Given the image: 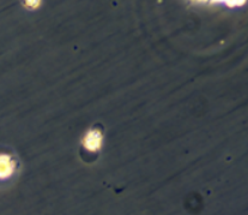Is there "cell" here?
Listing matches in <instances>:
<instances>
[{
	"instance_id": "1",
	"label": "cell",
	"mask_w": 248,
	"mask_h": 215,
	"mask_svg": "<svg viewBox=\"0 0 248 215\" xmlns=\"http://www.w3.org/2000/svg\"><path fill=\"white\" fill-rule=\"evenodd\" d=\"M82 144L89 151L100 150L103 144V136L101 130H98V129H90V130H88L84 137L82 138Z\"/></svg>"
},
{
	"instance_id": "2",
	"label": "cell",
	"mask_w": 248,
	"mask_h": 215,
	"mask_svg": "<svg viewBox=\"0 0 248 215\" xmlns=\"http://www.w3.org/2000/svg\"><path fill=\"white\" fill-rule=\"evenodd\" d=\"M16 169V164L9 154H0V179H6L12 176Z\"/></svg>"
},
{
	"instance_id": "3",
	"label": "cell",
	"mask_w": 248,
	"mask_h": 215,
	"mask_svg": "<svg viewBox=\"0 0 248 215\" xmlns=\"http://www.w3.org/2000/svg\"><path fill=\"white\" fill-rule=\"evenodd\" d=\"M24 4L25 7H28V9H36L41 5V1H25Z\"/></svg>"
}]
</instances>
